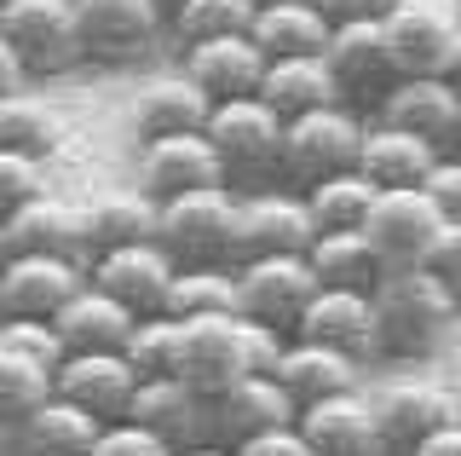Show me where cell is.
<instances>
[{"label":"cell","mask_w":461,"mask_h":456,"mask_svg":"<svg viewBox=\"0 0 461 456\" xmlns=\"http://www.w3.org/2000/svg\"><path fill=\"white\" fill-rule=\"evenodd\" d=\"M456 318H461V301L427 266H393L375 283L381 359H427V352H438V341L456 330Z\"/></svg>","instance_id":"cell-1"},{"label":"cell","mask_w":461,"mask_h":456,"mask_svg":"<svg viewBox=\"0 0 461 456\" xmlns=\"http://www.w3.org/2000/svg\"><path fill=\"white\" fill-rule=\"evenodd\" d=\"M283 133H288V122L259 93L213 105L208 139H213V150H220V162H225L230 191L249 196V191H266L271 179H283Z\"/></svg>","instance_id":"cell-2"},{"label":"cell","mask_w":461,"mask_h":456,"mask_svg":"<svg viewBox=\"0 0 461 456\" xmlns=\"http://www.w3.org/2000/svg\"><path fill=\"white\" fill-rule=\"evenodd\" d=\"M237 203H242V191H230V185L167 196L156 243L173 254V266H230V249H237Z\"/></svg>","instance_id":"cell-3"},{"label":"cell","mask_w":461,"mask_h":456,"mask_svg":"<svg viewBox=\"0 0 461 456\" xmlns=\"http://www.w3.org/2000/svg\"><path fill=\"white\" fill-rule=\"evenodd\" d=\"M364 133H369V122L352 105H323L312 116H294L283 133V185L312 191V185H323L335 174H352Z\"/></svg>","instance_id":"cell-4"},{"label":"cell","mask_w":461,"mask_h":456,"mask_svg":"<svg viewBox=\"0 0 461 456\" xmlns=\"http://www.w3.org/2000/svg\"><path fill=\"white\" fill-rule=\"evenodd\" d=\"M0 35L23 59L29 76H69L86 64L81 47V12L76 0H6L0 6Z\"/></svg>","instance_id":"cell-5"},{"label":"cell","mask_w":461,"mask_h":456,"mask_svg":"<svg viewBox=\"0 0 461 456\" xmlns=\"http://www.w3.org/2000/svg\"><path fill=\"white\" fill-rule=\"evenodd\" d=\"M173 376H179L185 388H196L208 405L220 393H230L242 376H254L249 318H242V312H220V318L179 324V364H173Z\"/></svg>","instance_id":"cell-6"},{"label":"cell","mask_w":461,"mask_h":456,"mask_svg":"<svg viewBox=\"0 0 461 456\" xmlns=\"http://www.w3.org/2000/svg\"><path fill=\"white\" fill-rule=\"evenodd\" d=\"M76 12H81L86 64H104V69H127L150 59L156 41L167 35L162 0H76Z\"/></svg>","instance_id":"cell-7"},{"label":"cell","mask_w":461,"mask_h":456,"mask_svg":"<svg viewBox=\"0 0 461 456\" xmlns=\"http://www.w3.org/2000/svg\"><path fill=\"white\" fill-rule=\"evenodd\" d=\"M323 289L306 254H259V260H237V312L254 324L294 335L300 312Z\"/></svg>","instance_id":"cell-8"},{"label":"cell","mask_w":461,"mask_h":456,"mask_svg":"<svg viewBox=\"0 0 461 456\" xmlns=\"http://www.w3.org/2000/svg\"><path fill=\"white\" fill-rule=\"evenodd\" d=\"M312 243H317V220L306 208V191L266 185V191H249L237 203V249H230V266L259 260V254H306Z\"/></svg>","instance_id":"cell-9"},{"label":"cell","mask_w":461,"mask_h":456,"mask_svg":"<svg viewBox=\"0 0 461 456\" xmlns=\"http://www.w3.org/2000/svg\"><path fill=\"white\" fill-rule=\"evenodd\" d=\"M375 122L403 127V133L427 139L438 150H461V87L444 81L438 69L427 76H398L375 105Z\"/></svg>","instance_id":"cell-10"},{"label":"cell","mask_w":461,"mask_h":456,"mask_svg":"<svg viewBox=\"0 0 461 456\" xmlns=\"http://www.w3.org/2000/svg\"><path fill=\"white\" fill-rule=\"evenodd\" d=\"M375 398V427H381V445L386 456H415L438 427H450L461 410H456V393L438 388V381H421V376H403V381H386Z\"/></svg>","instance_id":"cell-11"},{"label":"cell","mask_w":461,"mask_h":456,"mask_svg":"<svg viewBox=\"0 0 461 456\" xmlns=\"http://www.w3.org/2000/svg\"><path fill=\"white\" fill-rule=\"evenodd\" d=\"M81 289H86V260H69V254H6L0 260L6 318H58Z\"/></svg>","instance_id":"cell-12"},{"label":"cell","mask_w":461,"mask_h":456,"mask_svg":"<svg viewBox=\"0 0 461 456\" xmlns=\"http://www.w3.org/2000/svg\"><path fill=\"white\" fill-rule=\"evenodd\" d=\"M133 185L150 191L156 203L185 191H208V185H225V162L213 150L208 133H173V139H144L133 156Z\"/></svg>","instance_id":"cell-13"},{"label":"cell","mask_w":461,"mask_h":456,"mask_svg":"<svg viewBox=\"0 0 461 456\" xmlns=\"http://www.w3.org/2000/svg\"><path fill=\"white\" fill-rule=\"evenodd\" d=\"M86 278H93V289L115 295L127 312L156 318V312L167 306V289H173V278H179V266H173V254L162 243H127V249L93 254V260H86Z\"/></svg>","instance_id":"cell-14"},{"label":"cell","mask_w":461,"mask_h":456,"mask_svg":"<svg viewBox=\"0 0 461 456\" xmlns=\"http://www.w3.org/2000/svg\"><path fill=\"white\" fill-rule=\"evenodd\" d=\"M139 381L144 376L127 364V352H69L52 369V393L81 405V410H93L98 422H122L133 393H139Z\"/></svg>","instance_id":"cell-15"},{"label":"cell","mask_w":461,"mask_h":456,"mask_svg":"<svg viewBox=\"0 0 461 456\" xmlns=\"http://www.w3.org/2000/svg\"><path fill=\"white\" fill-rule=\"evenodd\" d=\"M438 225H444L438 203H432L421 185H410V191H381L375 196L364 232H369V243L381 249L386 266H421V254H427L432 237H438Z\"/></svg>","instance_id":"cell-16"},{"label":"cell","mask_w":461,"mask_h":456,"mask_svg":"<svg viewBox=\"0 0 461 456\" xmlns=\"http://www.w3.org/2000/svg\"><path fill=\"white\" fill-rule=\"evenodd\" d=\"M381 23L393 41L398 76H427V69H438L450 35L461 30V0H393Z\"/></svg>","instance_id":"cell-17"},{"label":"cell","mask_w":461,"mask_h":456,"mask_svg":"<svg viewBox=\"0 0 461 456\" xmlns=\"http://www.w3.org/2000/svg\"><path fill=\"white\" fill-rule=\"evenodd\" d=\"M300 433H306L312 456H386L381 427H375V398L364 388L306 405L300 410Z\"/></svg>","instance_id":"cell-18"},{"label":"cell","mask_w":461,"mask_h":456,"mask_svg":"<svg viewBox=\"0 0 461 456\" xmlns=\"http://www.w3.org/2000/svg\"><path fill=\"white\" fill-rule=\"evenodd\" d=\"M323 64L335 69L340 93L346 98H375L398 81V59H393V41H386V23H335L323 47Z\"/></svg>","instance_id":"cell-19"},{"label":"cell","mask_w":461,"mask_h":456,"mask_svg":"<svg viewBox=\"0 0 461 456\" xmlns=\"http://www.w3.org/2000/svg\"><path fill=\"white\" fill-rule=\"evenodd\" d=\"M300 341H323L352 359H381V330H375V295L369 289H317L312 306L294 324Z\"/></svg>","instance_id":"cell-20"},{"label":"cell","mask_w":461,"mask_h":456,"mask_svg":"<svg viewBox=\"0 0 461 456\" xmlns=\"http://www.w3.org/2000/svg\"><path fill=\"white\" fill-rule=\"evenodd\" d=\"M122 422H139V427H150V433H162L173 451L202 445V439L213 433V410H208V398H202L196 388H185L179 376H144Z\"/></svg>","instance_id":"cell-21"},{"label":"cell","mask_w":461,"mask_h":456,"mask_svg":"<svg viewBox=\"0 0 461 456\" xmlns=\"http://www.w3.org/2000/svg\"><path fill=\"white\" fill-rule=\"evenodd\" d=\"M266 64L271 59L254 47V35L196 41V47H185V59H179V69L213 98V105H225V98H254L259 81H266Z\"/></svg>","instance_id":"cell-22"},{"label":"cell","mask_w":461,"mask_h":456,"mask_svg":"<svg viewBox=\"0 0 461 456\" xmlns=\"http://www.w3.org/2000/svg\"><path fill=\"white\" fill-rule=\"evenodd\" d=\"M213 445H242L254 433H271V427L300 422V405L288 398V388L277 376H242L230 393L213 398Z\"/></svg>","instance_id":"cell-23"},{"label":"cell","mask_w":461,"mask_h":456,"mask_svg":"<svg viewBox=\"0 0 461 456\" xmlns=\"http://www.w3.org/2000/svg\"><path fill=\"white\" fill-rule=\"evenodd\" d=\"M6 249L12 254H69V260H93V237H86V208L64 196H35L6 220Z\"/></svg>","instance_id":"cell-24"},{"label":"cell","mask_w":461,"mask_h":456,"mask_svg":"<svg viewBox=\"0 0 461 456\" xmlns=\"http://www.w3.org/2000/svg\"><path fill=\"white\" fill-rule=\"evenodd\" d=\"M271 376H277L288 388V398L306 410V405H317V398L352 393L357 376H364V359H352V352H340V347H323V341L288 335V347H283V359H277Z\"/></svg>","instance_id":"cell-25"},{"label":"cell","mask_w":461,"mask_h":456,"mask_svg":"<svg viewBox=\"0 0 461 456\" xmlns=\"http://www.w3.org/2000/svg\"><path fill=\"white\" fill-rule=\"evenodd\" d=\"M213 98L196 87L185 69L173 76H150L133 98V127L139 139H173V133H208Z\"/></svg>","instance_id":"cell-26"},{"label":"cell","mask_w":461,"mask_h":456,"mask_svg":"<svg viewBox=\"0 0 461 456\" xmlns=\"http://www.w3.org/2000/svg\"><path fill=\"white\" fill-rule=\"evenodd\" d=\"M104 427L110 422H98L93 410H81V405L52 393L35 416H23L12 427V456H93Z\"/></svg>","instance_id":"cell-27"},{"label":"cell","mask_w":461,"mask_h":456,"mask_svg":"<svg viewBox=\"0 0 461 456\" xmlns=\"http://www.w3.org/2000/svg\"><path fill=\"white\" fill-rule=\"evenodd\" d=\"M438 145L403 133V127H386V122H369L364 133V150H357V174H364L375 191H410V185H427V174L438 168Z\"/></svg>","instance_id":"cell-28"},{"label":"cell","mask_w":461,"mask_h":456,"mask_svg":"<svg viewBox=\"0 0 461 456\" xmlns=\"http://www.w3.org/2000/svg\"><path fill=\"white\" fill-rule=\"evenodd\" d=\"M259 98H266L283 122L312 116V110H323V105H346V93H340L335 69L323 64V52H306V59H271L266 81H259Z\"/></svg>","instance_id":"cell-29"},{"label":"cell","mask_w":461,"mask_h":456,"mask_svg":"<svg viewBox=\"0 0 461 456\" xmlns=\"http://www.w3.org/2000/svg\"><path fill=\"white\" fill-rule=\"evenodd\" d=\"M52 324H58V335H64L69 352H122L127 335H133V324H139V312H127L115 295L93 289V278H86V289L58 312Z\"/></svg>","instance_id":"cell-30"},{"label":"cell","mask_w":461,"mask_h":456,"mask_svg":"<svg viewBox=\"0 0 461 456\" xmlns=\"http://www.w3.org/2000/svg\"><path fill=\"white\" fill-rule=\"evenodd\" d=\"M312 272L323 289H369L381 283L393 266L381 260V249L369 243V232H317V243L306 249Z\"/></svg>","instance_id":"cell-31"},{"label":"cell","mask_w":461,"mask_h":456,"mask_svg":"<svg viewBox=\"0 0 461 456\" xmlns=\"http://www.w3.org/2000/svg\"><path fill=\"white\" fill-rule=\"evenodd\" d=\"M249 35H254V47L266 52V59H306V52L329 47L335 23L323 18L317 0H288V6H259Z\"/></svg>","instance_id":"cell-32"},{"label":"cell","mask_w":461,"mask_h":456,"mask_svg":"<svg viewBox=\"0 0 461 456\" xmlns=\"http://www.w3.org/2000/svg\"><path fill=\"white\" fill-rule=\"evenodd\" d=\"M156 225H162V203L150 191H110L86 208V237H93V254L104 249H127V243H156Z\"/></svg>","instance_id":"cell-33"},{"label":"cell","mask_w":461,"mask_h":456,"mask_svg":"<svg viewBox=\"0 0 461 456\" xmlns=\"http://www.w3.org/2000/svg\"><path fill=\"white\" fill-rule=\"evenodd\" d=\"M162 312L179 318V324L237 312V266H179V278H173Z\"/></svg>","instance_id":"cell-34"},{"label":"cell","mask_w":461,"mask_h":456,"mask_svg":"<svg viewBox=\"0 0 461 456\" xmlns=\"http://www.w3.org/2000/svg\"><path fill=\"white\" fill-rule=\"evenodd\" d=\"M259 18V0H179L167 12V30L179 47L196 41H220V35H249Z\"/></svg>","instance_id":"cell-35"},{"label":"cell","mask_w":461,"mask_h":456,"mask_svg":"<svg viewBox=\"0 0 461 456\" xmlns=\"http://www.w3.org/2000/svg\"><path fill=\"white\" fill-rule=\"evenodd\" d=\"M375 196H381V191H375V185L352 168V174H335V179L312 185V191H306V208H312L317 232H364Z\"/></svg>","instance_id":"cell-36"},{"label":"cell","mask_w":461,"mask_h":456,"mask_svg":"<svg viewBox=\"0 0 461 456\" xmlns=\"http://www.w3.org/2000/svg\"><path fill=\"white\" fill-rule=\"evenodd\" d=\"M64 139V122L41 93H6L0 98V145L29 150V156H52V145Z\"/></svg>","instance_id":"cell-37"},{"label":"cell","mask_w":461,"mask_h":456,"mask_svg":"<svg viewBox=\"0 0 461 456\" xmlns=\"http://www.w3.org/2000/svg\"><path fill=\"white\" fill-rule=\"evenodd\" d=\"M47 398H52V369L0 347V433H12L23 416H35Z\"/></svg>","instance_id":"cell-38"},{"label":"cell","mask_w":461,"mask_h":456,"mask_svg":"<svg viewBox=\"0 0 461 456\" xmlns=\"http://www.w3.org/2000/svg\"><path fill=\"white\" fill-rule=\"evenodd\" d=\"M122 352H127V364H133L139 376H173V364H179V318H167V312L139 318Z\"/></svg>","instance_id":"cell-39"},{"label":"cell","mask_w":461,"mask_h":456,"mask_svg":"<svg viewBox=\"0 0 461 456\" xmlns=\"http://www.w3.org/2000/svg\"><path fill=\"white\" fill-rule=\"evenodd\" d=\"M35 196H47V156L0 145V220H12V214L29 208Z\"/></svg>","instance_id":"cell-40"},{"label":"cell","mask_w":461,"mask_h":456,"mask_svg":"<svg viewBox=\"0 0 461 456\" xmlns=\"http://www.w3.org/2000/svg\"><path fill=\"white\" fill-rule=\"evenodd\" d=\"M0 347L23 352V359H35L47 369H58L69 359V347H64V335H58L52 318H0Z\"/></svg>","instance_id":"cell-41"},{"label":"cell","mask_w":461,"mask_h":456,"mask_svg":"<svg viewBox=\"0 0 461 456\" xmlns=\"http://www.w3.org/2000/svg\"><path fill=\"white\" fill-rule=\"evenodd\" d=\"M93 456H179V451H173L162 433L139 427V422H110L104 433H98V451Z\"/></svg>","instance_id":"cell-42"},{"label":"cell","mask_w":461,"mask_h":456,"mask_svg":"<svg viewBox=\"0 0 461 456\" xmlns=\"http://www.w3.org/2000/svg\"><path fill=\"white\" fill-rule=\"evenodd\" d=\"M421 266H427V272H432V278H438L444 289H450L456 301H461V220H444V225H438V237L427 243Z\"/></svg>","instance_id":"cell-43"},{"label":"cell","mask_w":461,"mask_h":456,"mask_svg":"<svg viewBox=\"0 0 461 456\" xmlns=\"http://www.w3.org/2000/svg\"><path fill=\"white\" fill-rule=\"evenodd\" d=\"M421 191L438 203L444 220H461V150H444V156H438V168L427 174Z\"/></svg>","instance_id":"cell-44"},{"label":"cell","mask_w":461,"mask_h":456,"mask_svg":"<svg viewBox=\"0 0 461 456\" xmlns=\"http://www.w3.org/2000/svg\"><path fill=\"white\" fill-rule=\"evenodd\" d=\"M230 456H312V445L300 433V422H288V427H271V433H254L242 445H230Z\"/></svg>","instance_id":"cell-45"},{"label":"cell","mask_w":461,"mask_h":456,"mask_svg":"<svg viewBox=\"0 0 461 456\" xmlns=\"http://www.w3.org/2000/svg\"><path fill=\"white\" fill-rule=\"evenodd\" d=\"M329 23H381L393 12V0H317Z\"/></svg>","instance_id":"cell-46"},{"label":"cell","mask_w":461,"mask_h":456,"mask_svg":"<svg viewBox=\"0 0 461 456\" xmlns=\"http://www.w3.org/2000/svg\"><path fill=\"white\" fill-rule=\"evenodd\" d=\"M23 81H29L23 59H18V52H12V41L0 35V98H6V93H23Z\"/></svg>","instance_id":"cell-47"},{"label":"cell","mask_w":461,"mask_h":456,"mask_svg":"<svg viewBox=\"0 0 461 456\" xmlns=\"http://www.w3.org/2000/svg\"><path fill=\"white\" fill-rule=\"evenodd\" d=\"M415 456H461V416H456L450 427H438V433H432Z\"/></svg>","instance_id":"cell-48"},{"label":"cell","mask_w":461,"mask_h":456,"mask_svg":"<svg viewBox=\"0 0 461 456\" xmlns=\"http://www.w3.org/2000/svg\"><path fill=\"white\" fill-rule=\"evenodd\" d=\"M438 76H444V81H456V87H461V30L450 35V47H444V59H438Z\"/></svg>","instance_id":"cell-49"},{"label":"cell","mask_w":461,"mask_h":456,"mask_svg":"<svg viewBox=\"0 0 461 456\" xmlns=\"http://www.w3.org/2000/svg\"><path fill=\"white\" fill-rule=\"evenodd\" d=\"M179 456H230V445H213V439H202V445H185Z\"/></svg>","instance_id":"cell-50"},{"label":"cell","mask_w":461,"mask_h":456,"mask_svg":"<svg viewBox=\"0 0 461 456\" xmlns=\"http://www.w3.org/2000/svg\"><path fill=\"white\" fill-rule=\"evenodd\" d=\"M6 254H12V249H6V220H0V260H6Z\"/></svg>","instance_id":"cell-51"},{"label":"cell","mask_w":461,"mask_h":456,"mask_svg":"<svg viewBox=\"0 0 461 456\" xmlns=\"http://www.w3.org/2000/svg\"><path fill=\"white\" fill-rule=\"evenodd\" d=\"M259 6H288V0H259Z\"/></svg>","instance_id":"cell-52"},{"label":"cell","mask_w":461,"mask_h":456,"mask_svg":"<svg viewBox=\"0 0 461 456\" xmlns=\"http://www.w3.org/2000/svg\"><path fill=\"white\" fill-rule=\"evenodd\" d=\"M162 6H167V12H173V6H179V0H162Z\"/></svg>","instance_id":"cell-53"},{"label":"cell","mask_w":461,"mask_h":456,"mask_svg":"<svg viewBox=\"0 0 461 456\" xmlns=\"http://www.w3.org/2000/svg\"><path fill=\"white\" fill-rule=\"evenodd\" d=\"M456 410H461V388H456Z\"/></svg>","instance_id":"cell-54"},{"label":"cell","mask_w":461,"mask_h":456,"mask_svg":"<svg viewBox=\"0 0 461 456\" xmlns=\"http://www.w3.org/2000/svg\"><path fill=\"white\" fill-rule=\"evenodd\" d=\"M0 318H6V306H0Z\"/></svg>","instance_id":"cell-55"},{"label":"cell","mask_w":461,"mask_h":456,"mask_svg":"<svg viewBox=\"0 0 461 456\" xmlns=\"http://www.w3.org/2000/svg\"><path fill=\"white\" fill-rule=\"evenodd\" d=\"M0 6H6V0H0Z\"/></svg>","instance_id":"cell-56"}]
</instances>
